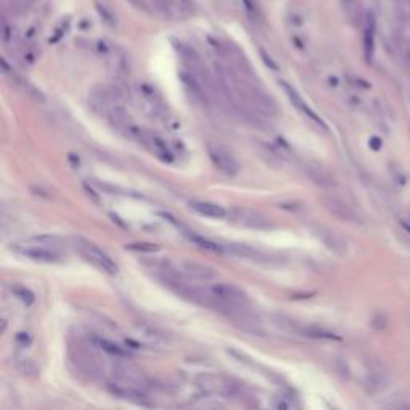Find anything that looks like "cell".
Returning <instances> with one entry per match:
<instances>
[{"label":"cell","instance_id":"1","mask_svg":"<svg viewBox=\"0 0 410 410\" xmlns=\"http://www.w3.org/2000/svg\"><path fill=\"white\" fill-rule=\"evenodd\" d=\"M68 351H69L71 362L76 365V368L80 373L88 376L90 380H95L100 376V373H101L100 360H98L93 349L88 348V344L82 343L79 340L69 341Z\"/></svg>","mask_w":410,"mask_h":410},{"label":"cell","instance_id":"2","mask_svg":"<svg viewBox=\"0 0 410 410\" xmlns=\"http://www.w3.org/2000/svg\"><path fill=\"white\" fill-rule=\"evenodd\" d=\"M195 386L205 396H223V397H237L242 394L239 384L233 380L217 373H200L195 376Z\"/></svg>","mask_w":410,"mask_h":410},{"label":"cell","instance_id":"3","mask_svg":"<svg viewBox=\"0 0 410 410\" xmlns=\"http://www.w3.org/2000/svg\"><path fill=\"white\" fill-rule=\"evenodd\" d=\"M76 245L80 252V255L84 257L88 263H92L93 266H96L100 271L103 273H108V274H117L119 268L117 265L114 263V260L108 255V253H104L100 247H96L95 244L88 242L85 239H79L76 241Z\"/></svg>","mask_w":410,"mask_h":410},{"label":"cell","instance_id":"4","mask_svg":"<svg viewBox=\"0 0 410 410\" xmlns=\"http://www.w3.org/2000/svg\"><path fill=\"white\" fill-rule=\"evenodd\" d=\"M112 376L116 383L125 384L130 388H136L141 391L149 388V378L141 368L133 364H116L112 367Z\"/></svg>","mask_w":410,"mask_h":410},{"label":"cell","instance_id":"5","mask_svg":"<svg viewBox=\"0 0 410 410\" xmlns=\"http://www.w3.org/2000/svg\"><path fill=\"white\" fill-rule=\"evenodd\" d=\"M209 155L220 171H223L228 176H234L239 171V162L236 160L234 155L229 152L225 146L220 144H210L209 146Z\"/></svg>","mask_w":410,"mask_h":410},{"label":"cell","instance_id":"6","mask_svg":"<svg viewBox=\"0 0 410 410\" xmlns=\"http://www.w3.org/2000/svg\"><path fill=\"white\" fill-rule=\"evenodd\" d=\"M231 220L234 223L252 228V229H271L273 223L260 212L247 210V209H234L231 210Z\"/></svg>","mask_w":410,"mask_h":410},{"label":"cell","instance_id":"7","mask_svg":"<svg viewBox=\"0 0 410 410\" xmlns=\"http://www.w3.org/2000/svg\"><path fill=\"white\" fill-rule=\"evenodd\" d=\"M16 253L26 257L32 261H37V263H56L60 260V253L48 250L45 247H40V245L36 244H16L12 247Z\"/></svg>","mask_w":410,"mask_h":410},{"label":"cell","instance_id":"8","mask_svg":"<svg viewBox=\"0 0 410 410\" xmlns=\"http://www.w3.org/2000/svg\"><path fill=\"white\" fill-rule=\"evenodd\" d=\"M210 290L215 293L220 300H223L225 303H229V305L250 306V300L247 297V293L233 284H225V282L215 284Z\"/></svg>","mask_w":410,"mask_h":410},{"label":"cell","instance_id":"9","mask_svg":"<svg viewBox=\"0 0 410 410\" xmlns=\"http://www.w3.org/2000/svg\"><path fill=\"white\" fill-rule=\"evenodd\" d=\"M324 207L329 210L333 217H337L341 221H346V223H352V225L360 223V218L357 217V213L352 210L349 203L341 200L340 197L327 195V197H324Z\"/></svg>","mask_w":410,"mask_h":410},{"label":"cell","instance_id":"10","mask_svg":"<svg viewBox=\"0 0 410 410\" xmlns=\"http://www.w3.org/2000/svg\"><path fill=\"white\" fill-rule=\"evenodd\" d=\"M108 391L111 392L112 396L120 397V399H124V400H128V402H133V404H138V405H144V407H149L151 405V400H149V397H147L146 391L136 389V388H130V386H125V384H120V383H116V381H109L108 383Z\"/></svg>","mask_w":410,"mask_h":410},{"label":"cell","instance_id":"11","mask_svg":"<svg viewBox=\"0 0 410 410\" xmlns=\"http://www.w3.org/2000/svg\"><path fill=\"white\" fill-rule=\"evenodd\" d=\"M281 85H282V88L285 90V95H287V98H289L290 100V103L295 106V109H298L301 114H305V116L309 119V120H313L314 124H317L319 127H322V128H327L325 127V124L322 122V119L317 116V114L309 108V106L305 103V100H303V98L300 96V93L297 92V90H295L290 84H287V82H281Z\"/></svg>","mask_w":410,"mask_h":410},{"label":"cell","instance_id":"12","mask_svg":"<svg viewBox=\"0 0 410 410\" xmlns=\"http://www.w3.org/2000/svg\"><path fill=\"white\" fill-rule=\"evenodd\" d=\"M181 273L187 277L194 279V281H213L217 277V271L212 269L210 266H205L195 261H183L181 263Z\"/></svg>","mask_w":410,"mask_h":410},{"label":"cell","instance_id":"13","mask_svg":"<svg viewBox=\"0 0 410 410\" xmlns=\"http://www.w3.org/2000/svg\"><path fill=\"white\" fill-rule=\"evenodd\" d=\"M316 234L317 237L324 242V245L329 250H332L333 253H337V255H344V253L348 252V245L344 242L341 237L333 233L332 229H327V228H317L316 229Z\"/></svg>","mask_w":410,"mask_h":410},{"label":"cell","instance_id":"14","mask_svg":"<svg viewBox=\"0 0 410 410\" xmlns=\"http://www.w3.org/2000/svg\"><path fill=\"white\" fill-rule=\"evenodd\" d=\"M226 250L237 258L257 261V263H265V261H268V255H265L263 252H260V250L250 247V245H245V244H236V242L228 244Z\"/></svg>","mask_w":410,"mask_h":410},{"label":"cell","instance_id":"15","mask_svg":"<svg viewBox=\"0 0 410 410\" xmlns=\"http://www.w3.org/2000/svg\"><path fill=\"white\" fill-rule=\"evenodd\" d=\"M389 383L388 375L381 370H370L362 380V386L368 394H378L383 389H386Z\"/></svg>","mask_w":410,"mask_h":410},{"label":"cell","instance_id":"16","mask_svg":"<svg viewBox=\"0 0 410 410\" xmlns=\"http://www.w3.org/2000/svg\"><path fill=\"white\" fill-rule=\"evenodd\" d=\"M375 32H376V21L372 13L365 16L364 24V55L365 60L370 63L375 53Z\"/></svg>","mask_w":410,"mask_h":410},{"label":"cell","instance_id":"17","mask_svg":"<svg viewBox=\"0 0 410 410\" xmlns=\"http://www.w3.org/2000/svg\"><path fill=\"white\" fill-rule=\"evenodd\" d=\"M189 209L195 213H199L202 217H209V218H225L228 215L226 209H223L221 205L212 203V202H200V200H194L189 203Z\"/></svg>","mask_w":410,"mask_h":410},{"label":"cell","instance_id":"18","mask_svg":"<svg viewBox=\"0 0 410 410\" xmlns=\"http://www.w3.org/2000/svg\"><path fill=\"white\" fill-rule=\"evenodd\" d=\"M273 324L277 327V329H281L287 333H297V335H301V329L303 325H300L297 321H293V319L287 317V316H282V314H276L273 316Z\"/></svg>","mask_w":410,"mask_h":410},{"label":"cell","instance_id":"19","mask_svg":"<svg viewBox=\"0 0 410 410\" xmlns=\"http://www.w3.org/2000/svg\"><path fill=\"white\" fill-rule=\"evenodd\" d=\"M186 236H187V239H189L192 244H195L197 247L203 249V250H207V252H212V253H225V249L221 247L220 244L217 242H213L210 239H205V237L199 236V234H195V233H187L186 231Z\"/></svg>","mask_w":410,"mask_h":410},{"label":"cell","instance_id":"20","mask_svg":"<svg viewBox=\"0 0 410 410\" xmlns=\"http://www.w3.org/2000/svg\"><path fill=\"white\" fill-rule=\"evenodd\" d=\"M301 335H305V337H309V338H314V340H340L338 335H335L330 330L321 329V327H316V325L303 327Z\"/></svg>","mask_w":410,"mask_h":410},{"label":"cell","instance_id":"21","mask_svg":"<svg viewBox=\"0 0 410 410\" xmlns=\"http://www.w3.org/2000/svg\"><path fill=\"white\" fill-rule=\"evenodd\" d=\"M95 344H96V346H100L103 351H106V352H108V354H111V356H116V357H120V359H127V357H128V352H127L124 348H120L119 344L112 343V341H109V340L95 338Z\"/></svg>","mask_w":410,"mask_h":410},{"label":"cell","instance_id":"22","mask_svg":"<svg viewBox=\"0 0 410 410\" xmlns=\"http://www.w3.org/2000/svg\"><path fill=\"white\" fill-rule=\"evenodd\" d=\"M308 175L309 178L313 179V181L317 184V186H322V187H332L335 184V179L329 175V173H325V171L322 170H309L308 171Z\"/></svg>","mask_w":410,"mask_h":410},{"label":"cell","instance_id":"23","mask_svg":"<svg viewBox=\"0 0 410 410\" xmlns=\"http://www.w3.org/2000/svg\"><path fill=\"white\" fill-rule=\"evenodd\" d=\"M396 15L404 28L410 24V0H396Z\"/></svg>","mask_w":410,"mask_h":410},{"label":"cell","instance_id":"24","mask_svg":"<svg viewBox=\"0 0 410 410\" xmlns=\"http://www.w3.org/2000/svg\"><path fill=\"white\" fill-rule=\"evenodd\" d=\"M12 292L18 297L24 305L26 306H32L36 303V295L32 293L29 289H26V287H23V285H13L12 287Z\"/></svg>","mask_w":410,"mask_h":410},{"label":"cell","instance_id":"25","mask_svg":"<svg viewBox=\"0 0 410 410\" xmlns=\"http://www.w3.org/2000/svg\"><path fill=\"white\" fill-rule=\"evenodd\" d=\"M96 10L98 13H100V16L103 18V21L108 24V26L111 28H116V24H117V18H116V15L112 13V10L108 7V5H104L103 2H96Z\"/></svg>","mask_w":410,"mask_h":410},{"label":"cell","instance_id":"26","mask_svg":"<svg viewBox=\"0 0 410 410\" xmlns=\"http://www.w3.org/2000/svg\"><path fill=\"white\" fill-rule=\"evenodd\" d=\"M125 249L132 252H139V253H154L160 250L159 245L152 242H133V244H128Z\"/></svg>","mask_w":410,"mask_h":410},{"label":"cell","instance_id":"27","mask_svg":"<svg viewBox=\"0 0 410 410\" xmlns=\"http://www.w3.org/2000/svg\"><path fill=\"white\" fill-rule=\"evenodd\" d=\"M226 352H228V354L231 356L234 360H237V362L242 364V365H245V367H253V368H257V367H258V365L252 360V357H249L247 354H244V352L237 351V349H234V348H228Z\"/></svg>","mask_w":410,"mask_h":410},{"label":"cell","instance_id":"28","mask_svg":"<svg viewBox=\"0 0 410 410\" xmlns=\"http://www.w3.org/2000/svg\"><path fill=\"white\" fill-rule=\"evenodd\" d=\"M18 370L21 372V373H24V375H28V376H32V375H37L39 373V367L32 362L31 359H28V357H23V359H20L18 360Z\"/></svg>","mask_w":410,"mask_h":410},{"label":"cell","instance_id":"29","mask_svg":"<svg viewBox=\"0 0 410 410\" xmlns=\"http://www.w3.org/2000/svg\"><path fill=\"white\" fill-rule=\"evenodd\" d=\"M151 143H152V146H154V151L157 152V155H160L162 159L171 160V154H170V151L167 149V144L163 143L160 138L152 136V138H151Z\"/></svg>","mask_w":410,"mask_h":410},{"label":"cell","instance_id":"30","mask_svg":"<svg viewBox=\"0 0 410 410\" xmlns=\"http://www.w3.org/2000/svg\"><path fill=\"white\" fill-rule=\"evenodd\" d=\"M341 7H343L344 15H346L351 21L357 20V12H359L357 0H341Z\"/></svg>","mask_w":410,"mask_h":410},{"label":"cell","instance_id":"31","mask_svg":"<svg viewBox=\"0 0 410 410\" xmlns=\"http://www.w3.org/2000/svg\"><path fill=\"white\" fill-rule=\"evenodd\" d=\"M370 325H372V329H373V330H383L384 327L388 325V317H386V314H383L381 311H378V313H375L373 317H372V321H370Z\"/></svg>","mask_w":410,"mask_h":410},{"label":"cell","instance_id":"32","mask_svg":"<svg viewBox=\"0 0 410 410\" xmlns=\"http://www.w3.org/2000/svg\"><path fill=\"white\" fill-rule=\"evenodd\" d=\"M260 55H261V60H263V63L266 64V66L269 69H273V71H279V66H277V63L269 56L265 50H260Z\"/></svg>","mask_w":410,"mask_h":410},{"label":"cell","instance_id":"33","mask_svg":"<svg viewBox=\"0 0 410 410\" xmlns=\"http://www.w3.org/2000/svg\"><path fill=\"white\" fill-rule=\"evenodd\" d=\"M199 410H226V408L218 402H207V404H202Z\"/></svg>","mask_w":410,"mask_h":410},{"label":"cell","instance_id":"34","mask_svg":"<svg viewBox=\"0 0 410 410\" xmlns=\"http://www.w3.org/2000/svg\"><path fill=\"white\" fill-rule=\"evenodd\" d=\"M274 410H289V402L285 399L279 397L274 400Z\"/></svg>","mask_w":410,"mask_h":410},{"label":"cell","instance_id":"35","mask_svg":"<svg viewBox=\"0 0 410 410\" xmlns=\"http://www.w3.org/2000/svg\"><path fill=\"white\" fill-rule=\"evenodd\" d=\"M130 2H132L133 5H136V7H139V5H141L143 8H146V7H147V4L144 2V0H130Z\"/></svg>","mask_w":410,"mask_h":410},{"label":"cell","instance_id":"36","mask_svg":"<svg viewBox=\"0 0 410 410\" xmlns=\"http://www.w3.org/2000/svg\"><path fill=\"white\" fill-rule=\"evenodd\" d=\"M18 341H24V343H29V341H31V338L28 337V335H24V333H20V335H18Z\"/></svg>","mask_w":410,"mask_h":410},{"label":"cell","instance_id":"37","mask_svg":"<svg viewBox=\"0 0 410 410\" xmlns=\"http://www.w3.org/2000/svg\"><path fill=\"white\" fill-rule=\"evenodd\" d=\"M370 146H373V149H380V139L373 138L372 141H370Z\"/></svg>","mask_w":410,"mask_h":410}]
</instances>
